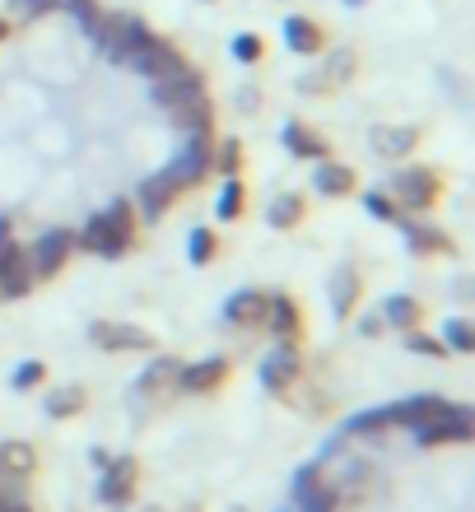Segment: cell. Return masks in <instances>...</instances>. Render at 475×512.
<instances>
[{
  "label": "cell",
  "mask_w": 475,
  "mask_h": 512,
  "mask_svg": "<svg viewBox=\"0 0 475 512\" xmlns=\"http://www.w3.org/2000/svg\"><path fill=\"white\" fill-rule=\"evenodd\" d=\"M0 512H33L28 503H10V508H0Z\"/></svg>",
  "instance_id": "c3c4849f"
},
{
  "label": "cell",
  "mask_w": 475,
  "mask_h": 512,
  "mask_svg": "<svg viewBox=\"0 0 475 512\" xmlns=\"http://www.w3.org/2000/svg\"><path fill=\"white\" fill-rule=\"evenodd\" d=\"M229 359H196V364H182V373H177V391H187V396H210V391H219L224 382H229Z\"/></svg>",
  "instance_id": "9a60e30c"
},
{
  "label": "cell",
  "mask_w": 475,
  "mask_h": 512,
  "mask_svg": "<svg viewBox=\"0 0 475 512\" xmlns=\"http://www.w3.org/2000/svg\"><path fill=\"white\" fill-rule=\"evenodd\" d=\"M354 70H359V52H354V47H336V52L326 56L322 66L308 70V75L299 80V94H308V98L340 94V89L354 80Z\"/></svg>",
  "instance_id": "3957f363"
},
{
  "label": "cell",
  "mask_w": 475,
  "mask_h": 512,
  "mask_svg": "<svg viewBox=\"0 0 475 512\" xmlns=\"http://www.w3.org/2000/svg\"><path fill=\"white\" fill-rule=\"evenodd\" d=\"M471 438H475V415H471V405H448V415H443V419H434V424L415 429V443H420V447L471 443Z\"/></svg>",
  "instance_id": "7c38bea8"
},
{
  "label": "cell",
  "mask_w": 475,
  "mask_h": 512,
  "mask_svg": "<svg viewBox=\"0 0 475 512\" xmlns=\"http://www.w3.org/2000/svg\"><path fill=\"white\" fill-rule=\"evenodd\" d=\"M14 10H19V19H47L56 10V0H14Z\"/></svg>",
  "instance_id": "7bdbcfd3"
},
{
  "label": "cell",
  "mask_w": 475,
  "mask_h": 512,
  "mask_svg": "<svg viewBox=\"0 0 475 512\" xmlns=\"http://www.w3.org/2000/svg\"><path fill=\"white\" fill-rule=\"evenodd\" d=\"M359 177H354L350 163H336V159H322L313 168V191L317 196H354Z\"/></svg>",
  "instance_id": "4316f807"
},
{
  "label": "cell",
  "mask_w": 475,
  "mask_h": 512,
  "mask_svg": "<svg viewBox=\"0 0 475 512\" xmlns=\"http://www.w3.org/2000/svg\"><path fill=\"white\" fill-rule=\"evenodd\" d=\"M303 215H308L303 196H299V191H285V196H275V201H271L266 224H271V229H280V233H289V229H299V224H303Z\"/></svg>",
  "instance_id": "4dcf8cb0"
},
{
  "label": "cell",
  "mask_w": 475,
  "mask_h": 512,
  "mask_svg": "<svg viewBox=\"0 0 475 512\" xmlns=\"http://www.w3.org/2000/svg\"><path fill=\"white\" fill-rule=\"evenodd\" d=\"M56 5H61V10L84 28V33H94L98 19H103V5H98V0H56Z\"/></svg>",
  "instance_id": "f35d334b"
},
{
  "label": "cell",
  "mask_w": 475,
  "mask_h": 512,
  "mask_svg": "<svg viewBox=\"0 0 475 512\" xmlns=\"http://www.w3.org/2000/svg\"><path fill=\"white\" fill-rule=\"evenodd\" d=\"M177 373H182V364H177V359L154 354L150 364H145V373L136 378V396H140V401H168V396L177 391Z\"/></svg>",
  "instance_id": "2e32d148"
},
{
  "label": "cell",
  "mask_w": 475,
  "mask_h": 512,
  "mask_svg": "<svg viewBox=\"0 0 475 512\" xmlns=\"http://www.w3.org/2000/svg\"><path fill=\"white\" fill-rule=\"evenodd\" d=\"M382 331H387V322H382V312H368V317H359V336H364V340H378Z\"/></svg>",
  "instance_id": "ee69618b"
},
{
  "label": "cell",
  "mask_w": 475,
  "mask_h": 512,
  "mask_svg": "<svg viewBox=\"0 0 475 512\" xmlns=\"http://www.w3.org/2000/svg\"><path fill=\"white\" fill-rule=\"evenodd\" d=\"M136 485H140V461L131 452L112 457L103 466V480H98V503L103 508H131L136 503Z\"/></svg>",
  "instance_id": "8992f818"
},
{
  "label": "cell",
  "mask_w": 475,
  "mask_h": 512,
  "mask_svg": "<svg viewBox=\"0 0 475 512\" xmlns=\"http://www.w3.org/2000/svg\"><path fill=\"white\" fill-rule=\"evenodd\" d=\"M42 378H47V364H42V359H24V364L10 373V387L14 391H33V387H42Z\"/></svg>",
  "instance_id": "ab89813d"
},
{
  "label": "cell",
  "mask_w": 475,
  "mask_h": 512,
  "mask_svg": "<svg viewBox=\"0 0 475 512\" xmlns=\"http://www.w3.org/2000/svg\"><path fill=\"white\" fill-rule=\"evenodd\" d=\"M243 205H247L243 177H224V187H219V201H215V215L224 219V224H233V219H243Z\"/></svg>",
  "instance_id": "836d02e7"
},
{
  "label": "cell",
  "mask_w": 475,
  "mask_h": 512,
  "mask_svg": "<svg viewBox=\"0 0 475 512\" xmlns=\"http://www.w3.org/2000/svg\"><path fill=\"white\" fill-rule=\"evenodd\" d=\"M285 42L294 56H322L326 52V33L317 19H308V14H289L285 19Z\"/></svg>",
  "instance_id": "484cf974"
},
{
  "label": "cell",
  "mask_w": 475,
  "mask_h": 512,
  "mask_svg": "<svg viewBox=\"0 0 475 512\" xmlns=\"http://www.w3.org/2000/svg\"><path fill=\"white\" fill-rule=\"evenodd\" d=\"M406 350L410 354H424V359H443V340L438 336H429V331H420V326H415V331H406Z\"/></svg>",
  "instance_id": "60d3db41"
},
{
  "label": "cell",
  "mask_w": 475,
  "mask_h": 512,
  "mask_svg": "<svg viewBox=\"0 0 475 512\" xmlns=\"http://www.w3.org/2000/svg\"><path fill=\"white\" fill-rule=\"evenodd\" d=\"M84 405H89V391L84 387H56V391H47L42 410H47V419H75V415H84Z\"/></svg>",
  "instance_id": "1f68e13d"
},
{
  "label": "cell",
  "mask_w": 475,
  "mask_h": 512,
  "mask_svg": "<svg viewBox=\"0 0 475 512\" xmlns=\"http://www.w3.org/2000/svg\"><path fill=\"white\" fill-rule=\"evenodd\" d=\"M33 471H38V452H33V443H19V438L0 443V475L24 480V475H33Z\"/></svg>",
  "instance_id": "f546056e"
},
{
  "label": "cell",
  "mask_w": 475,
  "mask_h": 512,
  "mask_svg": "<svg viewBox=\"0 0 475 512\" xmlns=\"http://www.w3.org/2000/svg\"><path fill=\"white\" fill-rule=\"evenodd\" d=\"M266 331H275V340H294L303 331V308L294 294H266Z\"/></svg>",
  "instance_id": "44dd1931"
},
{
  "label": "cell",
  "mask_w": 475,
  "mask_h": 512,
  "mask_svg": "<svg viewBox=\"0 0 475 512\" xmlns=\"http://www.w3.org/2000/svg\"><path fill=\"white\" fill-rule=\"evenodd\" d=\"M187 256H191V266H210V261L219 256V233L205 229V224H196V229L187 233Z\"/></svg>",
  "instance_id": "e575fe53"
},
{
  "label": "cell",
  "mask_w": 475,
  "mask_h": 512,
  "mask_svg": "<svg viewBox=\"0 0 475 512\" xmlns=\"http://www.w3.org/2000/svg\"><path fill=\"white\" fill-rule=\"evenodd\" d=\"M75 256V233L70 229H47L38 243L28 247V266H33V280H56L66 261Z\"/></svg>",
  "instance_id": "52a82bcc"
},
{
  "label": "cell",
  "mask_w": 475,
  "mask_h": 512,
  "mask_svg": "<svg viewBox=\"0 0 475 512\" xmlns=\"http://www.w3.org/2000/svg\"><path fill=\"white\" fill-rule=\"evenodd\" d=\"M326 298H331V317L336 322H350L354 308H359V298H364V275L354 261L331 270V280H326Z\"/></svg>",
  "instance_id": "4fadbf2b"
},
{
  "label": "cell",
  "mask_w": 475,
  "mask_h": 512,
  "mask_svg": "<svg viewBox=\"0 0 475 512\" xmlns=\"http://www.w3.org/2000/svg\"><path fill=\"white\" fill-rule=\"evenodd\" d=\"M126 66L140 70V75L154 84V80H168V75H177V70H187V56L177 52L173 42H163V38H154V33H150V38L140 42L136 52L126 56Z\"/></svg>",
  "instance_id": "ba28073f"
},
{
  "label": "cell",
  "mask_w": 475,
  "mask_h": 512,
  "mask_svg": "<svg viewBox=\"0 0 475 512\" xmlns=\"http://www.w3.org/2000/svg\"><path fill=\"white\" fill-rule=\"evenodd\" d=\"M294 508L299 512H340V489L326 480L322 461H308L294 471Z\"/></svg>",
  "instance_id": "277c9868"
},
{
  "label": "cell",
  "mask_w": 475,
  "mask_h": 512,
  "mask_svg": "<svg viewBox=\"0 0 475 512\" xmlns=\"http://www.w3.org/2000/svg\"><path fill=\"white\" fill-rule=\"evenodd\" d=\"M210 159H215V135H187L182 149H177V159L168 163V173L177 177V187L182 191H191V187H201L205 177L215 173Z\"/></svg>",
  "instance_id": "5b68a950"
},
{
  "label": "cell",
  "mask_w": 475,
  "mask_h": 512,
  "mask_svg": "<svg viewBox=\"0 0 475 512\" xmlns=\"http://www.w3.org/2000/svg\"><path fill=\"white\" fill-rule=\"evenodd\" d=\"M345 5H350V10H359V5H368V0H345Z\"/></svg>",
  "instance_id": "f907efd6"
},
{
  "label": "cell",
  "mask_w": 475,
  "mask_h": 512,
  "mask_svg": "<svg viewBox=\"0 0 475 512\" xmlns=\"http://www.w3.org/2000/svg\"><path fill=\"white\" fill-rule=\"evenodd\" d=\"M224 322L233 331H257L266 326V294L261 289H238V294L224 298Z\"/></svg>",
  "instance_id": "d6986e66"
},
{
  "label": "cell",
  "mask_w": 475,
  "mask_h": 512,
  "mask_svg": "<svg viewBox=\"0 0 475 512\" xmlns=\"http://www.w3.org/2000/svg\"><path fill=\"white\" fill-rule=\"evenodd\" d=\"M210 168H219L224 177H238V173H243V140H238V135L219 140V145H215V159H210Z\"/></svg>",
  "instance_id": "8d00e7d4"
},
{
  "label": "cell",
  "mask_w": 475,
  "mask_h": 512,
  "mask_svg": "<svg viewBox=\"0 0 475 512\" xmlns=\"http://www.w3.org/2000/svg\"><path fill=\"white\" fill-rule=\"evenodd\" d=\"M448 396H434V391H420V396H406V401H392V415H396V429H424L434 419L448 415Z\"/></svg>",
  "instance_id": "5bb4252c"
},
{
  "label": "cell",
  "mask_w": 475,
  "mask_h": 512,
  "mask_svg": "<svg viewBox=\"0 0 475 512\" xmlns=\"http://www.w3.org/2000/svg\"><path fill=\"white\" fill-rule=\"evenodd\" d=\"M364 210L373 219H382V224H396V215H401V205H396L387 191H368V196H364Z\"/></svg>",
  "instance_id": "b9f144b4"
},
{
  "label": "cell",
  "mask_w": 475,
  "mask_h": 512,
  "mask_svg": "<svg viewBox=\"0 0 475 512\" xmlns=\"http://www.w3.org/2000/svg\"><path fill=\"white\" fill-rule=\"evenodd\" d=\"M89 340L108 354H154L159 350V340H154L145 326H131V322H94L89 326Z\"/></svg>",
  "instance_id": "9c48e42d"
},
{
  "label": "cell",
  "mask_w": 475,
  "mask_h": 512,
  "mask_svg": "<svg viewBox=\"0 0 475 512\" xmlns=\"http://www.w3.org/2000/svg\"><path fill=\"white\" fill-rule=\"evenodd\" d=\"M10 503H24V494H19V489H5V485H0V508H10Z\"/></svg>",
  "instance_id": "bcb514c9"
},
{
  "label": "cell",
  "mask_w": 475,
  "mask_h": 512,
  "mask_svg": "<svg viewBox=\"0 0 475 512\" xmlns=\"http://www.w3.org/2000/svg\"><path fill=\"white\" fill-rule=\"evenodd\" d=\"M182 201V187H177V177L163 168V173H150L145 182H140V191H136V215L145 219V224H159L173 205Z\"/></svg>",
  "instance_id": "8fae6325"
},
{
  "label": "cell",
  "mask_w": 475,
  "mask_h": 512,
  "mask_svg": "<svg viewBox=\"0 0 475 512\" xmlns=\"http://www.w3.org/2000/svg\"><path fill=\"white\" fill-rule=\"evenodd\" d=\"M280 145H285L289 154H294V159H308V163H322V159H331V145H326V140L313 131V126L294 122V117H289V122L280 126Z\"/></svg>",
  "instance_id": "cb8c5ba5"
},
{
  "label": "cell",
  "mask_w": 475,
  "mask_h": 512,
  "mask_svg": "<svg viewBox=\"0 0 475 512\" xmlns=\"http://www.w3.org/2000/svg\"><path fill=\"white\" fill-rule=\"evenodd\" d=\"M392 191H396V205H406L410 215H429L438 205V196H443V173L429 168V163H406L392 177Z\"/></svg>",
  "instance_id": "6da1fadb"
},
{
  "label": "cell",
  "mask_w": 475,
  "mask_h": 512,
  "mask_svg": "<svg viewBox=\"0 0 475 512\" xmlns=\"http://www.w3.org/2000/svg\"><path fill=\"white\" fill-rule=\"evenodd\" d=\"M103 219H108V229L117 233V238H126V243L136 247V233H140V215H136V201H112L108 210H103Z\"/></svg>",
  "instance_id": "d6a6232c"
},
{
  "label": "cell",
  "mask_w": 475,
  "mask_h": 512,
  "mask_svg": "<svg viewBox=\"0 0 475 512\" xmlns=\"http://www.w3.org/2000/svg\"><path fill=\"white\" fill-rule=\"evenodd\" d=\"M89 461H94V466H98V471H103V466H108V447H94V452H89Z\"/></svg>",
  "instance_id": "7dc6e473"
},
{
  "label": "cell",
  "mask_w": 475,
  "mask_h": 512,
  "mask_svg": "<svg viewBox=\"0 0 475 512\" xmlns=\"http://www.w3.org/2000/svg\"><path fill=\"white\" fill-rule=\"evenodd\" d=\"M396 224H401V233H406V247L415 256H457V243H452L443 229H434V224H415V219H406V210L396 215Z\"/></svg>",
  "instance_id": "ac0fdd59"
},
{
  "label": "cell",
  "mask_w": 475,
  "mask_h": 512,
  "mask_svg": "<svg viewBox=\"0 0 475 512\" xmlns=\"http://www.w3.org/2000/svg\"><path fill=\"white\" fill-rule=\"evenodd\" d=\"M229 56L238 66H257L261 56H266V38H261V33H238V38L229 42Z\"/></svg>",
  "instance_id": "74e56055"
},
{
  "label": "cell",
  "mask_w": 475,
  "mask_h": 512,
  "mask_svg": "<svg viewBox=\"0 0 475 512\" xmlns=\"http://www.w3.org/2000/svg\"><path fill=\"white\" fill-rule=\"evenodd\" d=\"M75 247H80V252H94V256H108V261H117V256L131 252V243H126V238H117V233L108 229V219H103V215H94L80 233H75Z\"/></svg>",
  "instance_id": "7402d4cb"
},
{
  "label": "cell",
  "mask_w": 475,
  "mask_h": 512,
  "mask_svg": "<svg viewBox=\"0 0 475 512\" xmlns=\"http://www.w3.org/2000/svg\"><path fill=\"white\" fill-rule=\"evenodd\" d=\"M438 340H443V350H448V354H471L475 350V331H471V322H466V317H448Z\"/></svg>",
  "instance_id": "d590c367"
},
{
  "label": "cell",
  "mask_w": 475,
  "mask_h": 512,
  "mask_svg": "<svg viewBox=\"0 0 475 512\" xmlns=\"http://www.w3.org/2000/svg\"><path fill=\"white\" fill-rule=\"evenodd\" d=\"M378 312H382V322L396 326V331H415V326H424V303L415 294H387Z\"/></svg>",
  "instance_id": "83f0119b"
},
{
  "label": "cell",
  "mask_w": 475,
  "mask_h": 512,
  "mask_svg": "<svg viewBox=\"0 0 475 512\" xmlns=\"http://www.w3.org/2000/svg\"><path fill=\"white\" fill-rule=\"evenodd\" d=\"M387 429H396L392 405H373V410H359V415L345 419V438H378Z\"/></svg>",
  "instance_id": "f1b7e54d"
},
{
  "label": "cell",
  "mask_w": 475,
  "mask_h": 512,
  "mask_svg": "<svg viewBox=\"0 0 475 512\" xmlns=\"http://www.w3.org/2000/svg\"><path fill=\"white\" fill-rule=\"evenodd\" d=\"M33 284L38 280H33V266H28V247L10 243L0 256V298H28Z\"/></svg>",
  "instance_id": "e0dca14e"
},
{
  "label": "cell",
  "mask_w": 475,
  "mask_h": 512,
  "mask_svg": "<svg viewBox=\"0 0 475 512\" xmlns=\"http://www.w3.org/2000/svg\"><path fill=\"white\" fill-rule=\"evenodd\" d=\"M10 38V19H0V42Z\"/></svg>",
  "instance_id": "681fc988"
},
{
  "label": "cell",
  "mask_w": 475,
  "mask_h": 512,
  "mask_svg": "<svg viewBox=\"0 0 475 512\" xmlns=\"http://www.w3.org/2000/svg\"><path fill=\"white\" fill-rule=\"evenodd\" d=\"M257 378H261V387L266 391H275V396H289V391L299 387V378H303V359H299V350H294V340H280L266 359H261V368H257Z\"/></svg>",
  "instance_id": "30bf717a"
},
{
  "label": "cell",
  "mask_w": 475,
  "mask_h": 512,
  "mask_svg": "<svg viewBox=\"0 0 475 512\" xmlns=\"http://www.w3.org/2000/svg\"><path fill=\"white\" fill-rule=\"evenodd\" d=\"M238 112H247V117H252V112H261V94H257V89H238Z\"/></svg>",
  "instance_id": "f6af8a7d"
},
{
  "label": "cell",
  "mask_w": 475,
  "mask_h": 512,
  "mask_svg": "<svg viewBox=\"0 0 475 512\" xmlns=\"http://www.w3.org/2000/svg\"><path fill=\"white\" fill-rule=\"evenodd\" d=\"M196 94H205V80L196 75V70H177V75H168V80H154L150 84V103L154 108H177V103H187V98H196Z\"/></svg>",
  "instance_id": "ffe728a7"
},
{
  "label": "cell",
  "mask_w": 475,
  "mask_h": 512,
  "mask_svg": "<svg viewBox=\"0 0 475 512\" xmlns=\"http://www.w3.org/2000/svg\"><path fill=\"white\" fill-rule=\"evenodd\" d=\"M420 140L424 135L415 131V126H378V131H373V154H378V159L401 163V159H410V154L420 149Z\"/></svg>",
  "instance_id": "d4e9b609"
},
{
  "label": "cell",
  "mask_w": 475,
  "mask_h": 512,
  "mask_svg": "<svg viewBox=\"0 0 475 512\" xmlns=\"http://www.w3.org/2000/svg\"><path fill=\"white\" fill-rule=\"evenodd\" d=\"M168 117H173L177 131H187V135H215V98L196 94V98H187V103L168 108Z\"/></svg>",
  "instance_id": "603a6c76"
},
{
  "label": "cell",
  "mask_w": 475,
  "mask_h": 512,
  "mask_svg": "<svg viewBox=\"0 0 475 512\" xmlns=\"http://www.w3.org/2000/svg\"><path fill=\"white\" fill-rule=\"evenodd\" d=\"M145 38H150V28H145V19H136V14H103L94 28L98 52L108 56V61H126Z\"/></svg>",
  "instance_id": "7a4b0ae2"
}]
</instances>
